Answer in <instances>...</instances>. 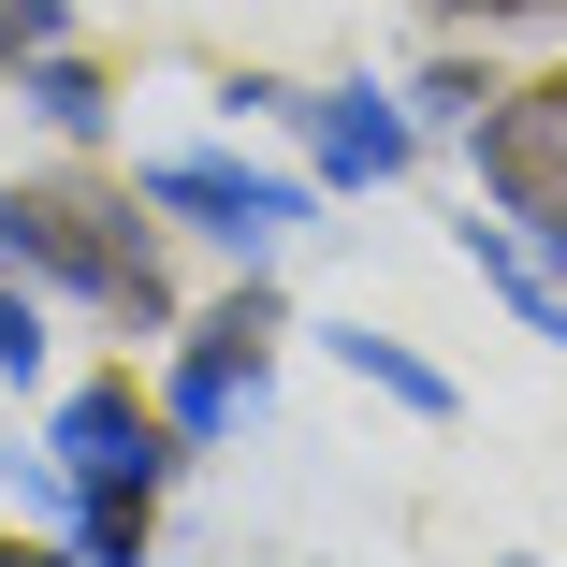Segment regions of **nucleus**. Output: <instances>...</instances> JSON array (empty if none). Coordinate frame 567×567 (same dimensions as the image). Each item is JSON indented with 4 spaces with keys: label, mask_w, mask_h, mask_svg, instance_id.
<instances>
[{
    "label": "nucleus",
    "mask_w": 567,
    "mask_h": 567,
    "mask_svg": "<svg viewBox=\"0 0 567 567\" xmlns=\"http://www.w3.org/2000/svg\"><path fill=\"white\" fill-rule=\"evenodd\" d=\"M0 379H44V277L0 262Z\"/></svg>",
    "instance_id": "1a4fd4ad"
},
{
    "label": "nucleus",
    "mask_w": 567,
    "mask_h": 567,
    "mask_svg": "<svg viewBox=\"0 0 567 567\" xmlns=\"http://www.w3.org/2000/svg\"><path fill=\"white\" fill-rule=\"evenodd\" d=\"M0 567H87L73 538H0Z\"/></svg>",
    "instance_id": "f8f14e48"
},
{
    "label": "nucleus",
    "mask_w": 567,
    "mask_h": 567,
    "mask_svg": "<svg viewBox=\"0 0 567 567\" xmlns=\"http://www.w3.org/2000/svg\"><path fill=\"white\" fill-rule=\"evenodd\" d=\"M44 451L73 466V495H117V509H161V495H175V466H189L175 408H161V393H132V379H73V393L44 408Z\"/></svg>",
    "instance_id": "7ed1b4c3"
},
{
    "label": "nucleus",
    "mask_w": 567,
    "mask_h": 567,
    "mask_svg": "<svg viewBox=\"0 0 567 567\" xmlns=\"http://www.w3.org/2000/svg\"><path fill=\"white\" fill-rule=\"evenodd\" d=\"M277 291H262V262H248V291L234 306H204V320H175V379H161V408H175V436L189 451H234L248 422H262V393H277Z\"/></svg>",
    "instance_id": "f03ea898"
},
{
    "label": "nucleus",
    "mask_w": 567,
    "mask_h": 567,
    "mask_svg": "<svg viewBox=\"0 0 567 567\" xmlns=\"http://www.w3.org/2000/svg\"><path fill=\"white\" fill-rule=\"evenodd\" d=\"M422 16H451V0H422ZM481 16H553V0H481Z\"/></svg>",
    "instance_id": "ddd939ff"
},
{
    "label": "nucleus",
    "mask_w": 567,
    "mask_h": 567,
    "mask_svg": "<svg viewBox=\"0 0 567 567\" xmlns=\"http://www.w3.org/2000/svg\"><path fill=\"white\" fill-rule=\"evenodd\" d=\"M306 146H320V189H393L408 161H422V102L408 87H306V117H291Z\"/></svg>",
    "instance_id": "423d86ee"
},
{
    "label": "nucleus",
    "mask_w": 567,
    "mask_h": 567,
    "mask_svg": "<svg viewBox=\"0 0 567 567\" xmlns=\"http://www.w3.org/2000/svg\"><path fill=\"white\" fill-rule=\"evenodd\" d=\"M44 44H73V0H0V73L44 59Z\"/></svg>",
    "instance_id": "9d476101"
},
{
    "label": "nucleus",
    "mask_w": 567,
    "mask_h": 567,
    "mask_svg": "<svg viewBox=\"0 0 567 567\" xmlns=\"http://www.w3.org/2000/svg\"><path fill=\"white\" fill-rule=\"evenodd\" d=\"M132 189H146L161 218H189L204 248H234V262H277V248L306 234V204H320L306 175H262V161H218V146H175V161H146Z\"/></svg>",
    "instance_id": "20e7f679"
},
{
    "label": "nucleus",
    "mask_w": 567,
    "mask_h": 567,
    "mask_svg": "<svg viewBox=\"0 0 567 567\" xmlns=\"http://www.w3.org/2000/svg\"><path fill=\"white\" fill-rule=\"evenodd\" d=\"M320 350H334V364H350L364 393H393L408 422H451V408H466V393H451V364H422V350H408V334H364V320H334V334H320Z\"/></svg>",
    "instance_id": "6e6552de"
},
{
    "label": "nucleus",
    "mask_w": 567,
    "mask_h": 567,
    "mask_svg": "<svg viewBox=\"0 0 567 567\" xmlns=\"http://www.w3.org/2000/svg\"><path fill=\"white\" fill-rule=\"evenodd\" d=\"M495 567H538V553H495Z\"/></svg>",
    "instance_id": "4468645a"
},
{
    "label": "nucleus",
    "mask_w": 567,
    "mask_h": 567,
    "mask_svg": "<svg viewBox=\"0 0 567 567\" xmlns=\"http://www.w3.org/2000/svg\"><path fill=\"white\" fill-rule=\"evenodd\" d=\"M408 102H422V117H481V102H495V73H481V59H436Z\"/></svg>",
    "instance_id": "9b49d317"
},
{
    "label": "nucleus",
    "mask_w": 567,
    "mask_h": 567,
    "mask_svg": "<svg viewBox=\"0 0 567 567\" xmlns=\"http://www.w3.org/2000/svg\"><path fill=\"white\" fill-rule=\"evenodd\" d=\"M0 102H30V117H44V132H73V146H102V132H117V87H102L73 44L16 59V73H0Z\"/></svg>",
    "instance_id": "0eeeda50"
},
{
    "label": "nucleus",
    "mask_w": 567,
    "mask_h": 567,
    "mask_svg": "<svg viewBox=\"0 0 567 567\" xmlns=\"http://www.w3.org/2000/svg\"><path fill=\"white\" fill-rule=\"evenodd\" d=\"M466 146H481L495 218H524V234L567 262V73H553V87H495L481 117H466Z\"/></svg>",
    "instance_id": "39448f33"
},
{
    "label": "nucleus",
    "mask_w": 567,
    "mask_h": 567,
    "mask_svg": "<svg viewBox=\"0 0 567 567\" xmlns=\"http://www.w3.org/2000/svg\"><path fill=\"white\" fill-rule=\"evenodd\" d=\"M0 262L132 320V334H175V277H161V234L132 218V189H87V175H44V189H0Z\"/></svg>",
    "instance_id": "f257e3e1"
}]
</instances>
